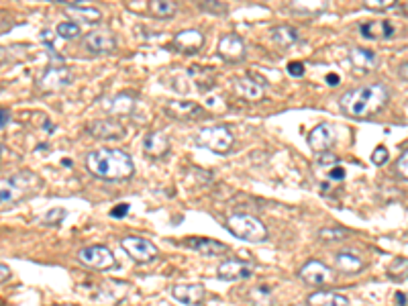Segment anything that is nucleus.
<instances>
[{
	"mask_svg": "<svg viewBox=\"0 0 408 306\" xmlns=\"http://www.w3.org/2000/svg\"><path fill=\"white\" fill-rule=\"evenodd\" d=\"M149 10L156 15L157 19L165 21V19H172L176 13H178V4L172 2V0H154L149 4Z\"/></svg>",
	"mask_w": 408,
	"mask_h": 306,
	"instance_id": "31",
	"label": "nucleus"
},
{
	"mask_svg": "<svg viewBox=\"0 0 408 306\" xmlns=\"http://www.w3.org/2000/svg\"><path fill=\"white\" fill-rule=\"evenodd\" d=\"M0 272H2V280H0V282L4 284V282L8 280V275H10V272H8V268H6V264H0Z\"/></svg>",
	"mask_w": 408,
	"mask_h": 306,
	"instance_id": "47",
	"label": "nucleus"
},
{
	"mask_svg": "<svg viewBox=\"0 0 408 306\" xmlns=\"http://www.w3.org/2000/svg\"><path fill=\"white\" fill-rule=\"evenodd\" d=\"M186 247L200 253V255H206V257H217V255H225L229 251V247L220 241H215V239H209V237H188L186 241Z\"/></svg>",
	"mask_w": 408,
	"mask_h": 306,
	"instance_id": "19",
	"label": "nucleus"
},
{
	"mask_svg": "<svg viewBox=\"0 0 408 306\" xmlns=\"http://www.w3.org/2000/svg\"><path fill=\"white\" fill-rule=\"evenodd\" d=\"M172 47L180 54H198L204 47V35L198 29H184L174 35Z\"/></svg>",
	"mask_w": 408,
	"mask_h": 306,
	"instance_id": "13",
	"label": "nucleus"
},
{
	"mask_svg": "<svg viewBox=\"0 0 408 306\" xmlns=\"http://www.w3.org/2000/svg\"><path fill=\"white\" fill-rule=\"evenodd\" d=\"M327 82H329V86H339L341 78L337 74H327Z\"/></svg>",
	"mask_w": 408,
	"mask_h": 306,
	"instance_id": "44",
	"label": "nucleus"
},
{
	"mask_svg": "<svg viewBox=\"0 0 408 306\" xmlns=\"http://www.w3.org/2000/svg\"><path fill=\"white\" fill-rule=\"evenodd\" d=\"M135 96L133 94H129V92H123V94H117V96H113L106 104H104V108L108 111V115H113V117H125V115H131L133 113V108H135Z\"/></svg>",
	"mask_w": 408,
	"mask_h": 306,
	"instance_id": "24",
	"label": "nucleus"
},
{
	"mask_svg": "<svg viewBox=\"0 0 408 306\" xmlns=\"http://www.w3.org/2000/svg\"><path fill=\"white\" fill-rule=\"evenodd\" d=\"M84 47L90 54H113L117 49V39L111 31H90L84 37Z\"/></svg>",
	"mask_w": 408,
	"mask_h": 306,
	"instance_id": "16",
	"label": "nucleus"
},
{
	"mask_svg": "<svg viewBox=\"0 0 408 306\" xmlns=\"http://www.w3.org/2000/svg\"><path fill=\"white\" fill-rule=\"evenodd\" d=\"M219 58H222L229 63H239L245 60V43L239 35L229 33L225 37H220L219 41Z\"/></svg>",
	"mask_w": 408,
	"mask_h": 306,
	"instance_id": "14",
	"label": "nucleus"
},
{
	"mask_svg": "<svg viewBox=\"0 0 408 306\" xmlns=\"http://www.w3.org/2000/svg\"><path fill=\"white\" fill-rule=\"evenodd\" d=\"M386 275L392 280V282H407L408 280V259L407 257H396L388 270H386Z\"/></svg>",
	"mask_w": 408,
	"mask_h": 306,
	"instance_id": "32",
	"label": "nucleus"
},
{
	"mask_svg": "<svg viewBox=\"0 0 408 306\" xmlns=\"http://www.w3.org/2000/svg\"><path fill=\"white\" fill-rule=\"evenodd\" d=\"M298 275H300V280H304V284L316 286V288H323V286H329V284L335 282V272H333L327 264H323V261H318V259L307 261V264L300 268Z\"/></svg>",
	"mask_w": 408,
	"mask_h": 306,
	"instance_id": "8",
	"label": "nucleus"
},
{
	"mask_svg": "<svg viewBox=\"0 0 408 306\" xmlns=\"http://www.w3.org/2000/svg\"><path fill=\"white\" fill-rule=\"evenodd\" d=\"M388 159H390V152H388L384 145L376 147V150H374V153H372V161H374L376 166H384Z\"/></svg>",
	"mask_w": 408,
	"mask_h": 306,
	"instance_id": "41",
	"label": "nucleus"
},
{
	"mask_svg": "<svg viewBox=\"0 0 408 306\" xmlns=\"http://www.w3.org/2000/svg\"><path fill=\"white\" fill-rule=\"evenodd\" d=\"M398 76H400L402 80H407L408 82V61L407 63H402V65L398 67Z\"/></svg>",
	"mask_w": 408,
	"mask_h": 306,
	"instance_id": "45",
	"label": "nucleus"
},
{
	"mask_svg": "<svg viewBox=\"0 0 408 306\" xmlns=\"http://www.w3.org/2000/svg\"><path fill=\"white\" fill-rule=\"evenodd\" d=\"M63 218H65V211H63V209H51L49 213L45 214L43 223H45V225H60Z\"/></svg>",
	"mask_w": 408,
	"mask_h": 306,
	"instance_id": "39",
	"label": "nucleus"
},
{
	"mask_svg": "<svg viewBox=\"0 0 408 306\" xmlns=\"http://www.w3.org/2000/svg\"><path fill=\"white\" fill-rule=\"evenodd\" d=\"M318 237L325 239V241H337V239L349 237V231H345V229H320Z\"/></svg>",
	"mask_w": 408,
	"mask_h": 306,
	"instance_id": "35",
	"label": "nucleus"
},
{
	"mask_svg": "<svg viewBox=\"0 0 408 306\" xmlns=\"http://www.w3.org/2000/svg\"><path fill=\"white\" fill-rule=\"evenodd\" d=\"M335 266H337V270H341L343 274H359V272H364V268H366V264H364L357 255L345 253V251H341V253L335 255Z\"/></svg>",
	"mask_w": 408,
	"mask_h": 306,
	"instance_id": "27",
	"label": "nucleus"
},
{
	"mask_svg": "<svg viewBox=\"0 0 408 306\" xmlns=\"http://www.w3.org/2000/svg\"><path fill=\"white\" fill-rule=\"evenodd\" d=\"M235 92H237L241 98L250 100V102L261 100L263 94H266L263 86H261L253 76H241V78H237V80H235Z\"/></svg>",
	"mask_w": 408,
	"mask_h": 306,
	"instance_id": "21",
	"label": "nucleus"
},
{
	"mask_svg": "<svg viewBox=\"0 0 408 306\" xmlns=\"http://www.w3.org/2000/svg\"><path fill=\"white\" fill-rule=\"evenodd\" d=\"M396 6V0H366V8L374 13H384Z\"/></svg>",
	"mask_w": 408,
	"mask_h": 306,
	"instance_id": "36",
	"label": "nucleus"
},
{
	"mask_svg": "<svg viewBox=\"0 0 408 306\" xmlns=\"http://www.w3.org/2000/svg\"><path fill=\"white\" fill-rule=\"evenodd\" d=\"M41 188V180L33 172H19L10 178H4L0 186V198H2V211L17 204L23 198H29Z\"/></svg>",
	"mask_w": 408,
	"mask_h": 306,
	"instance_id": "3",
	"label": "nucleus"
},
{
	"mask_svg": "<svg viewBox=\"0 0 408 306\" xmlns=\"http://www.w3.org/2000/svg\"><path fill=\"white\" fill-rule=\"evenodd\" d=\"M88 131L92 133V137L96 139H104V141H117V139H123L125 137V127L115 119H100L95 121Z\"/></svg>",
	"mask_w": 408,
	"mask_h": 306,
	"instance_id": "17",
	"label": "nucleus"
},
{
	"mask_svg": "<svg viewBox=\"0 0 408 306\" xmlns=\"http://www.w3.org/2000/svg\"><path fill=\"white\" fill-rule=\"evenodd\" d=\"M198 6H200L204 13H217V15H220V13H227V4H220V2H217V0L200 2Z\"/></svg>",
	"mask_w": 408,
	"mask_h": 306,
	"instance_id": "40",
	"label": "nucleus"
},
{
	"mask_svg": "<svg viewBox=\"0 0 408 306\" xmlns=\"http://www.w3.org/2000/svg\"><path fill=\"white\" fill-rule=\"evenodd\" d=\"M255 272L253 264L243 261V259H227L222 261L217 270L220 280L225 282H241V280H250Z\"/></svg>",
	"mask_w": 408,
	"mask_h": 306,
	"instance_id": "12",
	"label": "nucleus"
},
{
	"mask_svg": "<svg viewBox=\"0 0 408 306\" xmlns=\"http://www.w3.org/2000/svg\"><path fill=\"white\" fill-rule=\"evenodd\" d=\"M174 300L186 306H200L206 298V288L204 284H176L172 288Z\"/></svg>",
	"mask_w": 408,
	"mask_h": 306,
	"instance_id": "15",
	"label": "nucleus"
},
{
	"mask_svg": "<svg viewBox=\"0 0 408 306\" xmlns=\"http://www.w3.org/2000/svg\"><path fill=\"white\" fill-rule=\"evenodd\" d=\"M227 229L237 237V239H243V241H250V243H261L268 239V229L266 225L247 213H237L231 214L227 218Z\"/></svg>",
	"mask_w": 408,
	"mask_h": 306,
	"instance_id": "4",
	"label": "nucleus"
},
{
	"mask_svg": "<svg viewBox=\"0 0 408 306\" xmlns=\"http://www.w3.org/2000/svg\"><path fill=\"white\" fill-rule=\"evenodd\" d=\"M165 115L176 119V121H198L202 117H206L204 108L198 106L196 102L190 100H172L165 104Z\"/></svg>",
	"mask_w": 408,
	"mask_h": 306,
	"instance_id": "11",
	"label": "nucleus"
},
{
	"mask_svg": "<svg viewBox=\"0 0 408 306\" xmlns=\"http://www.w3.org/2000/svg\"><path fill=\"white\" fill-rule=\"evenodd\" d=\"M56 33L62 37V39H78L80 37V25L78 23H74V21H65V23H60L58 25V29Z\"/></svg>",
	"mask_w": 408,
	"mask_h": 306,
	"instance_id": "33",
	"label": "nucleus"
},
{
	"mask_svg": "<svg viewBox=\"0 0 408 306\" xmlns=\"http://www.w3.org/2000/svg\"><path fill=\"white\" fill-rule=\"evenodd\" d=\"M288 74L294 76V78L304 76V63H300V61H290V63H288Z\"/></svg>",
	"mask_w": 408,
	"mask_h": 306,
	"instance_id": "42",
	"label": "nucleus"
},
{
	"mask_svg": "<svg viewBox=\"0 0 408 306\" xmlns=\"http://www.w3.org/2000/svg\"><path fill=\"white\" fill-rule=\"evenodd\" d=\"M327 8H329V2H314V0H304V2L294 0V2H290V10H294L298 15H309V17L318 15Z\"/></svg>",
	"mask_w": 408,
	"mask_h": 306,
	"instance_id": "30",
	"label": "nucleus"
},
{
	"mask_svg": "<svg viewBox=\"0 0 408 306\" xmlns=\"http://www.w3.org/2000/svg\"><path fill=\"white\" fill-rule=\"evenodd\" d=\"M86 168L102 180H129L135 174L131 155L123 150H96L86 155Z\"/></svg>",
	"mask_w": 408,
	"mask_h": 306,
	"instance_id": "2",
	"label": "nucleus"
},
{
	"mask_svg": "<svg viewBox=\"0 0 408 306\" xmlns=\"http://www.w3.org/2000/svg\"><path fill=\"white\" fill-rule=\"evenodd\" d=\"M65 10L72 15V17H76V19H80V21H84V23H100V19H102V13L95 8V6H88L86 4V0H76V2H67L65 4Z\"/></svg>",
	"mask_w": 408,
	"mask_h": 306,
	"instance_id": "22",
	"label": "nucleus"
},
{
	"mask_svg": "<svg viewBox=\"0 0 408 306\" xmlns=\"http://www.w3.org/2000/svg\"><path fill=\"white\" fill-rule=\"evenodd\" d=\"M123 249L137 261V264H149L157 257V247L149 239L143 237H125Z\"/></svg>",
	"mask_w": 408,
	"mask_h": 306,
	"instance_id": "10",
	"label": "nucleus"
},
{
	"mask_svg": "<svg viewBox=\"0 0 408 306\" xmlns=\"http://www.w3.org/2000/svg\"><path fill=\"white\" fill-rule=\"evenodd\" d=\"M270 35H272V39L280 45V47H290V45H294V43H298V31L294 29V27H290V25H280V27H274V29L270 31Z\"/></svg>",
	"mask_w": 408,
	"mask_h": 306,
	"instance_id": "28",
	"label": "nucleus"
},
{
	"mask_svg": "<svg viewBox=\"0 0 408 306\" xmlns=\"http://www.w3.org/2000/svg\"><path fill=\"white\" fill-rule=\"evenodd\" d=\"M8 122H10V113L6 108H2V129H6Z\"/></svg>",
	"mask_w": 408,
	"mask_h": 306,
	"instance_id": "46",
	"label": "nucleus"
},
{
	"mask_svg": "<svg viewBox=\"0 0 408 306\" xmlns=\"http://www.w3.org/2000/svg\"><path fill=\"white\" fill-rule=\"evenodd\" d=\"M127 213H129V204H123V202L111 209V216L113 218H123V216H127Z\"/></svg>",
	"mask_w": 408,
	"mask_h": 306,
	"instance_id": "43",
	"label": "nucleus"
},
{
	"mask_svg": "<svg viewBox=\"0 0 408 306\" xmlns=\"http://www.w3.org/2000/svg\"><path fill=\"white\" fill-rule=\"evenodd\" d=\"M143 152L154 159H161L170 152V139L163 131H152L143 139Z\"/></svg>",
	"mask_w": 408,
	"mask_h": 306,
	"instance_id": "20",
	"label": "nucleus"
},
{
	"mask_svg": "<svg viewBox=\"0 0 408 306\" xmlns=\"http://www.w3.org/2000/svg\"><path fill=\"white\" fill-rule=\"evenodd\" d=\"M396 303H398L400 306H407V294L398 292V294H396Z\"/></svg>",
	"mask_w": 408,
	"mask_h": 306,
	"instance_id": "48",
	"label": "nucleus"
},
{
	"mask_svg": "<svg viewBox=\"0 0 408 306\" xmlns=\"http://www.w3.org/2000/svg\"><path fill=\"white\" fill-rule=\"evenodd\" d=\"M78 259H80V264H84L86 268L98 270V272L117 268V259H115L113 251L106 249V247H102V245L82 247V249L78 251Z\"/></svg>",
	"mask_w": 408,
	"mask_h": 306,
	"instance_id": "6",
	"label": "nucleus"
},
{
	"mask_svg": "<svg viewBox=\"0 0 408 306\" xmlns=\"http://www.w3.org/2000/svg\"><path fill=\"white\" fill-rule=\"evenodd\" d=\"M250 300H252L253 306H276L274 292L266 284H259V286L253 288L252 292H250Z\"/></svg>",
	"mask_w": 408,
	"mask_h": 306,
	"instance_id": "29",
	"label": "nucleus"
},
{
	"mask_svg": "<svg viewBox=\"0 0 408 306\" xmlns=\"http://www.w3.org/2000/svg\"><path fill=\"white\" fill-rule=\"evenodd\" d=\"M196 143L213 153H229L235 145V135L225 124H209L196 133Z\"/></svg>",
	"mask_w": 408,
	"mask_h": 306,
	"instance_id": "5",
	"label": "nucleus"
},
{
	"mask_svg": "<svg viewBox=\"0 0 408 306\" xmlns=\"http://www.w3.org/2000/svg\"><path fill=\"white\" fill-rule=\"evenodd\" d=\"M345 168L343 166H335L333 170H329L327 172V182H337V184H341L343 180H345ZM325 182V184H327Z\"/></svg>",
	"mask_w": 408,
	"mask_h": 306,
	"instance_id": "38",
	"label": "nucleus"
},
{
	"mask_svg": "<svg viewBox=\"0 0 408 306\" xmlns=\"http://www.w3.org/2000/svg\"><path fill=\"white\" fill-rule=\"evenodd\" d=\"M390 92L384 84L374 82V84H366L353 90H347L341 98H339V106L349 119H372L377 113L388 104Z\"/></svg>",
	"mask_w": 408,
	"mask_h": 306,
	"instance_id": "1",
	"label": "nucleus"
},
{
	"mask_svg": "<svg viewBox=\"0 0 408 306\" xmlns=\"http://www.w3.org/2000/svg\"><path fill=\"white\" fill-rule=\"evenodd\" d=\"M361 35L366 37V39H390V37H394V25L390 23V21H370V23H364L361 27Z\"/></svg>",
	"mask_w": 408,
	"mask_h": 306,
	"instance_id": "25",
	"label": "nucleus"
},
{
	"mask_svg": "<svg viewBox=\"0 0 408 306\" xmlns=\"http://www.w3.org/2000/svg\"><path fill=\"white\" fill-rule=\"evenodd\" d=\"M335 143H337V129L331 122H320L309 133V145L316 155L331 152Z\"/></svg>",
	"mask_w": 408,
	"mask_h": 306,
	"instance_id": "9",
	"label": "nucleus"
},
{
	"mask_svg": "<svg viewBox=\"0 0 408 306\" xmlns=\"http://www.w3.org/2000/svg\"><path fill=\"white\" fill-rule=\"evenodd\" d=\"M349 61H351V67L357 76H366L376 67L377 56L376 51H372L368 47H355L349 54Z\"/></svg>",
	"mask_w": 408,
	"mask_h": 306,
	"instance_id": "18",
	"label": "nucleus"
},
{
	"mask_svg": "<svg viewBox=\"0 0 408 306\" xmlns=\"http://www.w3.org/2000/svg\"><path fill=\"white\" fill-rule=\"evenodd\" d=\"M316 166H318V170H333L335 166H339V157L335 155V153L327 152V153H318L316 155Z\"/></svg>",
	"mask_w": 408,
	"mask_h": 306,
	"instance_id": "34",
	"label": "nucleus"
},
{
	"mask_svg": "<svg viewBox=\"0 0 408 306\" xmlns=\"http://www.w3.org/2000/svg\"><path fill=\"white\" fill-rule=\"evenodd\" d=\"M396 174L402 178V180H407L408 182V150L400 153V157H398V161H396Z\"/></svg>",
	"mask_w": 408,
	"mask_h": 306,
	"instance_id": "37",
	"label": "nucleus"
},
{
	"mask_svg": "<svg viewBox=\"0 0 408 306\" xmlns=\"http://www.w3.org/2000/svg\"><path fill=\"white\" fill-rule=\"evenodd\" d=\"M72 80H74L72 70L60 63V65H49L37 80V86L41 92H58L70 86Z\"/></svg>",
	"mask_w": 408,
	"mask_h": 306,
	"instance_id": "7",
	"label": "nucleus"
},
{
	"mask_svg": "<svg viewBox=\"0 0 408 306\" xmlns=\"http://www.w3.org/2000/svg\"><path fill=\"white\" fill-rule=\"evenodd\" d=\"M186 76L188 80H192L196 84V88L200 92L213 90L217 84H215V72L211 67H202V65H190L186 70Z\"/></svg>",
	"mask_w": 408,
	"mask_h": 306,
	"instance_id": "23",
	"label": "nucleus"
},
{
	"mask_svg": "<svg viewBox=\"0 0 408 306\" xmlns=\"http://www.w3.org/2000/svg\"><path fill=\"white\" fill-rule=\"evenodd\" d=\"M309 306H349L347 296L339 292H329V290H318L307 298Z\"/></svg>",
	"mask_w": 408,
	"mask_h": 306,
	"instance_id": "26",
	"label": "nucleus"
}]
</instances>
